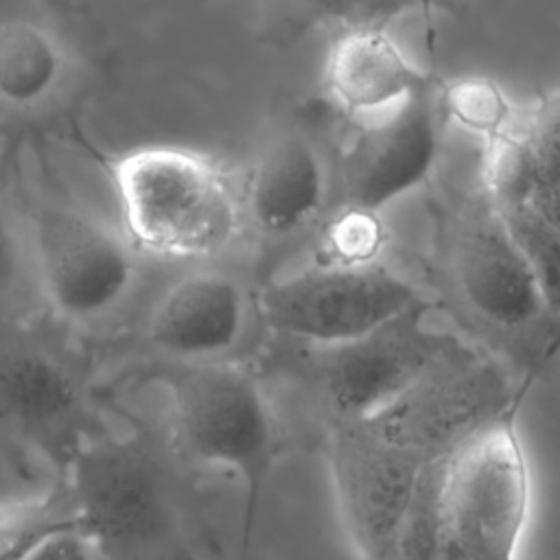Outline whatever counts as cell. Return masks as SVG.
I'll list each match as a JSON object with an SVG mask.
<instances>
[{"label":"cell","mask_w":560,"mask_h":560,"mask_svg":"<svg viewBox=\"0 0 560 560\" xmlns=\"http://www.w3.org/2000/svg\"><path fill=\"white\" fill-rule=\"evenodd\" d=\"M26 265V230L18 225L11 210L0 201V306L18 293Z\"/></svg>","instance_id":"22"},{"label":"cell","mask_w":560,"mask_h":560,"mask_svg":"<svg viewBox=\"0 0 560 560\" xmlns=\"http://www.w3.org/2000/svg\"><path fill=\"white\" fill-rule=\"evenodd\" d=\"M324 83L330 98L359 118L381 114L438 85L402 52L385 22L341 26L326 55Z\"/></svg>","instance_id":"13"},{"label":"cell","mask_w":560,"mask_h":560,"mask_svg":"<svg viewBox=\"0 0 560 560\" xmlns=\"http://www.w3.org/2000/svg\"><path fill=\"white\" fill-rule=\"evenodd\" d=\"M418 2H420V4H427V2H429V0H418Z\"/></svg>","instance_id":"25"},{"label":"cell","mask_w":560,"mask_h":560,"mask_svg":"<svg viewBox=\"0 0 560 560\" xmlns=\"http://www.w3.org/2000/svg\"><path fill=\"white\" fill-rule=\"evenodd\" d=\"M492 199L532 269L545 311L560 317V225L527 192Z\"/></svg>","instance_id":"18"},{"label":"cell","mask_w":560,"mask_h":560,"mask_svg":"<svg viewBox=\"0 0 560 560\" xmlns=\"http://www.w3.org/2000/svg\"><path fill=\"white\" fill-rule=\"evenodd\" d=\"M418 298L374 330L335 346H315V381L332 418H368L407 392L455 337L427 326Z\"/></svg>","instance_id":"8"},{"label":"cell","mask_w":560,"mask_h":560,"mask_svg":"<svg viewBox=\"0 0 560 560\" xmlns=\"http://www.w3.org/2000/svg\"><path fill=\"white\" fill-rule=\"evenodd\" d=\"M536 186L560 184V90L547 94L532 112L518 138ZM534 186V188H536Z\"/></svg>","instance_id":"20"},{"label":"cell","mask_w":560,"mask_h":560,"mask_svg":"<svg viewBox=\"0 0 560 560\" xmlns=\"http://www.w3.org/2000/svg\"><path fill=\"white\" fill-rule=\"evenodd\" d=\"M166 389L177 448L195 464L238 477L247 545L278 451L276 420L262 387L243 368L217 359L177 363Z\"/></svg>","instance_id":"3"},{"label":"cell","mask_w":560,"mask_h":560,"mask_svg":"<svg viewBox=\"0 0 560 560\" xmlns=\"http://www.w3.org/2000/svg\"><path fill=\"white\" fill-rule=\"evenodd\" d=\"M383 7H385V11L389 13V15H396L398 11H405V9H411L418 0H378Z\"/></svg>","instance_id":"24"},{"label":"cell","mask_w":560,"mask_h":560,"mask_svg":"<svg viewBox=\"0 0 560 560\" xmlns=\"http://www.w3.org/2000/svg\"><path fill=\"white\" fill-rule=\"evenodd\" d=\"M455 267L466 300L488 322L518 328L545 313L532 269L492 195L464 210Z\"/></svg>","instance_id":"11"},{"label":"cell","mask_w":560,"mask_h":560,"mask_svg":"<svg viewBox=\"0 0 560 560\" xmlns=\"http://www.w3.org/2000/svg\"><path fill=\"white\" fill-rule=\"evenodd\" d=\"M114 195L131 243L164 258H201L223 249L241 221L221 166L188 147L142 144L109 164Z\"/></svg>","instance_id":"1"},{"label":"cell","mask_w":560,"mask_h":560,"mask_svg":"<svg viewBox=\"0 0 560 560\" xmlns=\"http://www.w3.org/2000/svg\"><path fill=\"white\" fill-rule=\"evenodd\" d=\"M63 33L33 15L0 18V107L28 114L52 103L72 74Z\"/></svg>","instance_id":"15"},{"label":"cell","mask_w":560,"mask_h":560,"mask_svg":"<svg viewBox=\"0 0 560 560\" xmlns=\"http://www.w3.org/2000/svg\"><path fill=\"white\" fill-rule=\"evenodd\" d=\"M315 20L339 22L341 26L361 22H385L392 18L378 0H282Z\"/></svg>","instance_id":"23"},{"label":"cell","mask_w":560,"mask_h":560,"mask_svg":"<svg viewBox=\"0 0 560 560\" xmlns=\"http://www.w3.org/2000/svg\"><path fill=\"white\" fill-rule=\"evenodd\" d=\"M66 486L0 501V560L48 558L52 545L77 529Z\"/></svg>","instance_id":"17"},{"label":"cell","mask_w":560,"mask_h":560,"mask_svg":"<svg viewBox=\"0 0 560 560\" xmlns=\"http://www.w3.org/2000/svg\"><path fill=\"white\" fill-rule=\"evenodd\" d=\"M516 394L494 363L457 341L407 392L368 418L431 462L451 455Z\"/></svg>","instance_id":"9"},{"label":"cell","mask_w":560,"mask_h":560,"mask_svg":"<svg viewBox=\"0 0 560 560\" xmlns=\"http://www.w3.org/2000/svg\"><path fill=\"white\" fill-rule=\"evenodd\" d=\"M77 407L79 392L63 365L35 350H0V418L4 422L50 433L74 418Z\"/></svg>","instance_id":"16"},{"label":"cell","mask_w":560,"mask_h":560,"mask_svg":"<svg viewBox=\"0 0 560 560\" xmlns=\"http://www.w3.org/2000/svg\"><path fill=\"white\" fill-rule=\"evenodd\" d=\"M332 420L328 462L346 529L361 556L392 558L427 459L372 418Z\"/></svg>","instance_id":"7"},{"label":"cell","mask_w":560,"mask_h":560,"mask_svg":"<svg viewBox=\"0 0 560 560\" xmlns=\"http://www.w3.org/2000/svg\"><path fill=\"white\" fill-rule=\"evenodd\" d=\"M553 221H556V223H558V225H560V221H558V219H553Z\"/></svg>","instance_id":"26"},{"label":"cell","mask_w":560,"mask_h":560,"mask_svg":"<svg viewBox=\"0 0 560 560\" xmlns=\"http://www.w3.org/2000/svg\"><path fill=\"white\" fill-rule=\"evenodd\" d=\"M326 201V171L317 149L302 136L273 140L254 162L245 184V212L271 236L308 225Z\"/></svg>","instance_id":"14"},{"label":"cell","mask_w":560,"mask_h":560,"mask_svg":"<svg viewBox=\"0 0 560 560\" xmlns=\"http://www.w3.org/2000/svg\"><path fill=\"white\" fill-rule=\"evenodd\" d=\"M66 490L96 558H149L171 542L168 488L140 442L101 438L81 444L70 455Z\"/></svg>","instance_id":"4"},{"label":"cell","mask_w":560,"mask_h":560,"mask_svg":"<svg viewBox=\"0 0 560 560\" xmlns=\"http://www.w3.org/2000/svg\"><path fill=\"white\" fill-rule=\"evenodd\" d=\"M527 383L442 462L438 558H512L529 514V468L516 431Z\"/></svg>","instance_id":"2"},{"label":"cell","mask_w":560,"mask_h":560,"mask_svg":"<svg viewBox=\"0 0 560 560\" xmlns=\"http://www.w3.org/2000/svg\"><path fill=\"white\" fill-rule=\"evenodd\" d=\"M247 317L241 284L219 271H190L164 289L144 335L175 363L217 361L241 339Z\"/></svg>","instance_id":"12"},{"label":"cell","mask_w":560,"mask_h":560,"mask_svg":"<svg viewBox=\"0 0 560 560\" xmlns=\"http://www.w3.org/2000/svg\"><path fill=\"white\" fill-rule=\"evenodd\" d=\"M418 298L409 282L378 265L335 260L276 280L260 308L271 330L335 346L374 330Z\"/></svg>","instance_id":"6"},{"label":"cell","mask_w":560,"mask_h":560,"mask_svg":"<svg viewBox=\"0 0 560 560\" xmlns=\"http://www.w3.org/2000/svg\"><path fill=\"white\" fill-rule=\"evenodd\" d=\"M440 109L464 129L488 138L503 136L510 118V103L501 88L488 79H459L438 92Z\"/></svg>","instance_id":"19"},{"label":"cell","mask_w":560,"mask_h":560,"mask_svg":"<svg viewBox=\"0 0 560 560\" xmlns=\"http://www.w3.org/2000/svg\"><path fill=\"white\" fill-rule=\"evenodd\" d=\"M381 238L383 234L376 212L357 208H346L328 232V243L337 262H370Z\"/></svg>","instance_id":"21"},{"label":"cell","mask_w":560,"mask_h":560,"mask_svg":"<svg viewBox=\"0 0 560 560\" xmlns=\"http://www.w3.org/2000/svg\"><path fill=\"white\" fill-rule=\"evenodd\" d=\"M438 85L361 118L339 166L346 208L378 212L420 186L440 153Z\"/></svg>","instance_id":"10"},{"label":"cell","mask_w":560,"mask_h":560,"mask_svg":"<svg viewBox=\"0 0 560 560\" xmlns=\"http://www.w3.org/2000/svg\"><path fill=\"white\" fill-rule=\"evenodd\" d=\"M24 230L35 282L61 319L98 322L131 293L138 278L136 245L103 217L46 201L33 210Z\"/></svg>","instance_id":"5"}]
</instances>
